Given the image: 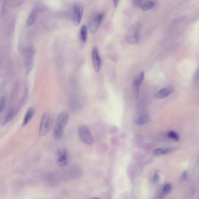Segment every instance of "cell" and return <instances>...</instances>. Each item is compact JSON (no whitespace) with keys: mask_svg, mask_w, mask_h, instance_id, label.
Instances as JSON below:
<instances>
[{"mask_svg":"<svg viewBox=\"0 0 199 199\" xmlns=\"http://www.w3.org/2000/svg\"><path fill=\"white\" fill-rule=\"evenodd\" d=\"M69 119V113L63 111L59 113L57 118L56 124L54 129V135L56 139H60L63 135L64 129L66 126Z\"/></svg>","mask_w":199,"mask_h":199,"instance_id":"cell-1","label":"cell"},{"mask_svg":"<svg viewBox=\"0 0 199 199\" xmlns=\"http://www.w3.org/2000/svg\"><path fill=\"white\" fill-rule=\"evenodd\" d=\"M69 153L66 149H59L56 154V161L60 166H64L69 162Z\"/></svg>","mask_w":199,"mask_h":199,"instance_id":"cell-7","label":"cell"},{"mask_svg":"<svg viewBox=\"0 0 199 199\" xmlns=\"http://www.w3.org/2000/svg\"><path fill=\"white\" fill-rule=\"evenodd\" d=\"M176 148L175 147H170L164 148H158L156 149L153 151V154L156 156H162L165 154H169L176 150Z\"/></svg>","mask_w":199,"mask_h":199,"instance_id":"cell-13","label":"cell"},{"mask_svg":"<svg viewBox=\"0 0 199 199\" xmlns=\"http://www.w3.org/2000/svg\"><path fill=\"white\" fill-rule=\"evenodd\" d=\"M50 117L48 113H44L42 116V119L40 125L39 134L41 136H46L50 131L51 126Z\"/></svg>","mask_w":199,"mask_h":199,"instance_id":"cell-6","label":"cell"},{"mask_svg":"<svg viewBox=\"0 0 199 199\" xmlns=\"http://www.w3.org/2000/svg\"><path fill=\"white\" fill-rule=\"evenodd\" d=\"M168 137L170 139H172L173 140L175 141H179V139H180V137H179V134L175 131H170L168 134H167Z\"/></svg>","mask_w":199,"mask_h":199,"instance_id":"cell-19","label":"cell"},{"mask_svg":"<svg viewBox=\"0 0 199 199\" xmlns=\"http://www.w3.org/2000/svg\"><path fill=\"white\" fill-rule=\"evenodd\" d=\"M171 190H172V185L171 184H170V183L165 184L160 191V193H159L160 197H161V198L165 197L166 196L168 195V194H169L171 192Z\"/></svg>","mask_w":199,"mask_h":199,"instance_id":"cell-16","label":"cell"},{"mask_svg":"<svg viewBox=\"0 0 199 199\" xmlns=\"http://www.w3.org/2000/svg\"><path fill=\"white\" fill-rule=\"evenodd\" d=\"M132 2L134 6L144 11L149 10L155 6L154 2L151 0H132Z\"/></svg>","mask_w":199,"mask_h":199,"instance_id":"cell-8","label":"cell"},{"mask_svg":"<svg viewBox=\"0 0 199 199\" xmlns=\"http://www.w3.org/2000/svg\"><path fill=\"white\" fill-rule=\"evenodd\" d=\"M104 16V13H95L92 15L89 23V29L92 34H95L98 30L102 23Z\"/></svg>","mask_w":199,"mask_h":199,"instance_id":"cell-5","label":"cell"},{"mask_svg":"<svg viewBox=\"0 0 199 199\" xmlns=\"http://www.w3.org/2000/svg\"><path fill=\"white\" fill-rule=\"evenodd\" d=\"M142 25L140 22L133 24L127 30L125 35V39L129 43H137L140 39Z\"/></svg>","mask_w":199,"mask_h":199,"instance_id":"cell-2","label":"cell"},{"mask_svg":"<svg viewBox=\"0 0 199 199\" xmlns=\"http://www.w3.org/2000/svg\"><path fill=\"white\" fill-rule=\"evenodd\" d=\"M159 179V174H158V173L157 172H156L155 174L154 175V176H153V178H152V181H153V182H154V183H156V182H158Z\"/></svg>","mask_w":199,"mask_h":199,"instance_id":"cell-22","label":"cell"},{"mask_svg":"<svg viewBox=\"0 0 199 199\" xmlns=\"http://www.w3.org/2000/svg\"><path fill=\"white\" fill-rule=\"evenodd\" d=\"M37 17V14L35 11H32L29 15L26 20V26L27 27H29L32 26L35 24L36 19Z\"/></svg>","mask_w":199,"mask_h":199,"instance_id":"cell-17","label":"cell"},{"mask_svg":"<svg viewBox=\"0 0 199 199\" xmlns=\"http://www.w3.org/2000/svg\"><path fill=\"white\" fill-rule=\"evenodd\" d=\"M113 4H114V7H116L119 4V0H113Z\"/></svg>","mask_w":199,"mask_h":199,"instance_id":"cell-24","label":"cell"},{"mask_svg":"<svg viewBox=\"0 0 199 199\" xmlns=\"http://www.w3.org/2000/svg\"><path fill=\"white\" fill-rule=\"evenodd\" d=\"M144 79V72H142L137 77L135 78L134 82H133V85L134 87V91H135V94L137 98L139 96V91H140V88L141 87V84L143 82Z\"/></svg>","mask_w":199,"mask_h":199,"instance_id":"cell-10","label":"cell"},{"mask_svg":"<svg viewBox=\"0 0 199 199\" xmlns=\"http://www.w3.org/2000/svg\"><path fill=\"white\" fill-rule=\"evenodd\" d=\"M5 107V100L4 98H2L0 101V113L2 112Z\"/></svg>","mask_w":199,"mask_h":199,"instance_id":"cell-21","label":"cell"},{"mask_svg":"<svg viewBox=\"0 0 199 199\" xmlns=\"http://www.w3.org/2000/svg\"><path fill=\"white\" fill-rule=\"evenodd\" d=\"M14 115V113L13 112V111H11V112H9L8 114H7V116H6V117L5 118L3 124H7V123H8L9 121H11V119L13 118Z\"/></svg>","mask_w":199,"mask_h":199,"instance_id":"cell-20","label":"cell"},{"mask_svg":"<svg viewBox=\"0 0 199 199\" xmlns=\"http://www.w3.org/2000/svg\"><path fill=\"white\" fill-rule=\"evenodd\" d=\"M92 62H93V65L94 67L96 72H98L101 67V59L99 56V50L98 48L94 47L92 50Z\"/></svg>","mask_w":199,"mask_h":199,"instance_id":"cell-9","label":"cell"},{"mask_svg":"<svg viewBox=\"0 0 199 199\" xmlns=\"http://www.w3.org/2000/svg\"><path fill=\"white\" fill-rule=\"evenodd\" d=\"M78 135L80 140L85 144L92 146L94 143V140L91 131L86 126L82 125L78 129Z\"/></svg>","mask_w":199,"mask_h":199,"instance_id":"cell-4","label":"cell"},{"mask_svg":"<svg viewBox=\"0 0 199 199\" xmlns=\"http://www.w3.org/2000/svg\"><path fill=\"white\" fill-rule=\"evenodd\" d=\"M84 13V5L81 2L77 1L73 5L72 22L74 25L78 26L80 24Z\"/></svg>","mask_w":199,"mask_h":199,"instance_id":"cell-3","label":"cell"},{"mask_svg":"<svg viewBox=\"0 0 199 199\" xmlns=\"http://www.w3.org/2000/svg\"><path fill=\"white\" fill-rule=\"evenodd\" d=\"M173 92V89L171 87H165L160 89L155 95V98L157 99H164L170 95Z\"/></svg>","mask_w":199,"mask_h":199,"instance_id":"cell-11","label":"cell"},{"mask_svg":"<svg viewBox=\"0 0 199 199\" xmlns=\"http://www.w3.org/2000/svg\"><path fill=\"white\" fill-rule=\"evenodd\" d=\"M150 117H149V116L143 113L141 114H140L139 116L135 120V124L136 125H143V124H147L148 123H149L150 121Z\"/></svg>","mask_w":199,"mask_h":199,"instance_id":"cell-14","label":"cell"},{"mask_svg":"<svg viewBox=\"0 0 199 199\" xmlns=\"http://www.w3.org/2000/svg\"><path fill=\"white\" fill-rule=\"evenodd\" d=\"M88 28L86 25H83L80 30V39L82 43H85L87 40Z\"/></svg>","mask_w":199,"mask_h":199,"instance_id":"cell-18","label":"cell"},{"mask_svg":"<svg viewBox=\"0 0 199 199\" xmlns=\"http://www.w3.org/2000/svg\"><path fill=\"white\" fill-rule=\"evenodd\" d=\"M187 178V172H184L182 176H181V181H185Z\"/></svg>","mask_w":199,"mask_h":199,"instance_id":"cell-23","label":"cell"},{"mask_svg":"<svg viewBox=\"0 0 199 199\" xmlns=\"http://www.w3.org/2000/svg\"><path fill=\"white\" fill-rule=\"evenodd\" d=\"M34 113H35V110H34V108L31 107V108H29L27 112H26V114H25V117L24 119V121H23V123H22V125L24 126H26V124L30 121V120L32 119V118L33 117L34 115Z\"/></svg>","mask_w":199,"mask_h":199,"instance_id":"cell-15","label":"cell"},{"mask_svg":"<svg viewBox=\"0 0 199 199\" xmlns=\"http://www.w3.org/2000/svg\"><path fill=\"white\" fill-rule=\"evenodd\" d=\"M33 51L30 49H28V51L26 52L25 55V65H26V70L27 72H29L32 69V63H33Z\"/></svg>","mask_w":199,"mask_h":199,"instance_id":"cell-12","label":"cell"}]
</instances>
